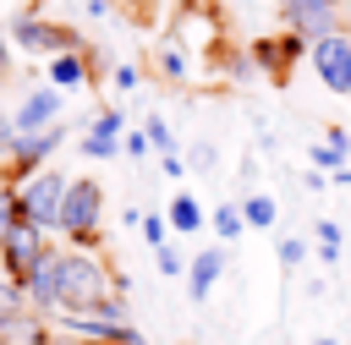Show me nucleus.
Returning <instances> with one entry per match:
<instances>
[{"label":"nucleus","instance_id":"obj_12","mask_svg":"<svg viewBox=\"0 0 351 345\" xmlns=\"http://www.w3.org/2000/svg\"><path fill=\"white\" fill-rule=\"evenodd\" d=\"M49 82H55L60 93H82V88H93V82H99V55H93V44L49 55Z\"/></svg>","mask_w":351,"mask_h":345},{"label":"nucleus","instance_id":"obj_17","mask_svg":"<svg viewBox=\"0 0 351 345\" xmlns=\"http://www.w3.org/2000/svg\"><path fill=\"white\" fill-rule=\"evenodd\" d=\"M346 153H351V137H346L340 126H329V137H324V142H313V170H340V164H346Z\"/></svg>","mask_w":351,"mask_h":345},{"label":"nucleus","instance_id":"obj_32","mask_svg":"<svg viewBox=\"0 0 351 345\" xmlns=\"http://www.w3.org/2000/svg\"><path fill=\"white\" fill-rule=\"evenodd\" d=\"M82 11H88V16H93V22H99V16H110V0H88V5H82Z\"/></svg>","mask_w":351,"mask_h":345},{"label":"nucleus","instance_id":"obj_25","mask_svg":"<svg viewBox=\"0 0 351 345\" xmlns=\"http://www.w3.org/2000/svg\"><path fill=\"white\" fill-rule=\"evenodd\" d=\"M121 153H132V159H148V131H121Z\"/></svg>","mask_w":351,"mask_h":345},{"label":"nucleus","instance_id":"obj_36","mask_svg":"<svg viewBox=\"0 0 351 345\" xmlns=\"http://www.w3.org/2000/svg\"><path fill=\"white\" fill-rule=\"evenodd\" d=\"M110 5H115V0H110Z\"/></svg>","mask_w":351,"mask_h":345},{"label":"nucleus","instance_id":"obj_8","mask_svg":"<svg viewBox=\"0 0 351 345\" xmlns=\"http://www.w3.org/2000/svg\"><path fill=\"white\" fill-rule=\"evenodd\" d=\"M49 246H55V241H49V230H38V225H27V219L16 214V219H11V230L0 235V268L22 285V279L38 268V257H44Z\"/></svg>","mask_w":351,"mask_h":345},{"label":"nucleus","instance_id":"obj_9","mask_svg":"<svg viewBox=\"0 0 351 345\" xmlns=\"http://www.w3.org/2000/svg\"><path fill=\"white\" fill-rule=\"evenodd\" d=\"M307 66L329 93H351V33L340 27L329 38H313L307 44Z\"/></svg>","mask_w":351,"mask_h":345},{"label":"nucleus","instance_id":"obj_20","mask_svg":"<svg viewBox=\"0 0 351 345\" xmlns=\"http://www.w3.org/2000/svg\"><path fill=\"white\" fill-rule=\"evenodd\" d=\"M208 225H214V235H219V241H236V235L247 230V219H241V203H219V208L208 214Z\"/></svg>","mask_w":351,"mask_h":345},{"label":"nucleus","instance_id":"obj_14","mask_svg":"<svg viewBox=\"0 0 351 345\" xmlns=\"http://www.w3.org/2000/svg\"><path fill=\"white\" fill-rule=\"evenodd\" d=\"M33 318H38V312L27 307V290H22V285L0 268V334H5V340H22Z\"/></svg>","mask_w":351,"mask_h":345},{"label":"nucleus","instance_id":"obj_30","mask_svg":"<svg viewBox=\"0 0 351 345\" xmlns=\"http://www.w3.org/2000/svg\"><path fill=\"white\" fill-rule=\"evenodd\" d=\"M11 142H16V126H11V110H0V159L11 153Z\"/></svg>","mask_w":351,"mask_h":345},{"label":"nucleus","instance_id":"obj_13","mask_svg":"<svg viewBox=\"0 0 351 345\" xmlns=\"http://www.w3.org/2000/svg\"><path fill=\"white\" fill-rule=\"evenodd\" d=\"M121 131H126V115L121 110H99L93 120H88V131H82V153L88 159H115L121 153Z\"/></svg>","mask_w":351,"mask_h":345},{"label":"nucleus","instance_id":"obj_3","mask_svg":"<svg viewBox=\"0 0 351 345\" xmlns=\"http://www.w3.org/2000/svg\"><path fill=\"white\" fill-rule=\"evenodd\" d=\"M55 329L71 334V340H82V345H143V334H137V323L126 318V301H121V296H104V301L88 307V312H60Z\"/></svg>","mask_w":351,"mask_h":345},{"label":"nucleus","instance_id":"obj_28","mask_svg":"<svg viewBox=\"0 0 351 345\" xmlns=\"http://www.w3.org/2000/svg\"><path fill=\"white\" fill-rule=\"evenodd\" d=\"M192 170H214V142H192Z\"/></svg>","mask_w":351,"mask_h":345},{"label":"nucleus","instance_id":"obj_18","mask_svg":"<svg viewBox=\"0 0 351 345\" xmlns=\"http://www.w3.org/2000/svg\"><path fill=\"white\" fill-rule=\"evenodd\" d=\"M241 219H247V230H274L280 203H274L269 192H247V197H241Z\"/></svg>","mask_w":351,"mask_h":345},{"label":"nucleus","instance_id":"obj_35","mask_svg":"<svg viewBox=\"0 0 351 345\" xmlns=\"http://www.w3.org/2000/svg\"><path fill=\"white\" fill-rule=\"evenodd\" d=\"M0 345H5V334H0Z\"/></svg>","mask_w":351,"mask_h":345},{"label":"nucleus","instance_id":"obj_1","mask_svg":"<svg viewBox=\"0 0 351 345\" xmlns=\"http://www.w3.org/2000/svg\"><path fill=\"white\" fill-rule=\"evenodd\" d=\"M110 290V263L88 246H55V318L60 312H88Z\"/></svg>","mask_w":351,"mask_h":345},{"label":"nucleus","instance_id":"obj_4","mask_svg":"<svg viewBox=\"0 0 351 345\" xmlns=\"http://www.w3.org/2000/svg\"><path fill=\"white\" fill-rule=\"evenodd\" d=\"M11 192H16V214H22L27 225H38V230L55 235V225H60V197H66V170L38 164V170H33L27 181H16Z\"/></svg>","mask_w":351,"mask_h":345},{"label":"nucleus","instance_id":"obj_34","mask_svg":"<svg viewBox=\"0 0 351 345\" xmlns=\"http://www.w3.org/2000/svg\"><path fill=\"white\" fill-rule=\"evenodd\" d=\"M307 345H335V340H307Z\"/></svg>","mask_w":351,"mask_h":345},{"label":"nucleus","instance_id":"obj_6","mask_svg":"<svg viewBox=\"0 0 351 345\" xmlns=\"http://www.w3.org/2000/svg\"><path fill=\"white\" fill-rule=\"evenodd\" d=\"M60 142H66V126H60V120H49V126H38V131H16L11 153L0 159V186L27 181L38 164H49V159H55V148H60Z\"/></svg>","mask_w":351,"mask_h":345},{"label":"nucleus","instance_id":"obj_16","mask_svg":"<svg viewBox=\"0 0 351 345\" xmlns=\"http://www.w3.org/2000/svg\"><path fill=\"white\" fill-rule=\"evenodd\" d=\"M165 219H170V230H176V235H197V230L208 225V214H203V203H197L192 192H176V197H170V208H165Z\"/></svg>","mask_w":351,"mask_h":345},{"label":"nucleus","instance_id":"obj_31","mask_svg":"<svg viewBox=\"0 0 351 345\" xmlns=\"http://www.w3.org/2000/svg\"><path fill=\"white\" fill-rule=\"evenodd\" d=\"M5 71H11V38H5V27H0V88H5Z\"/></svg>","mask_w":351,"mask_h":345},{"label":"nucleus","instance_id":"obj_2","mask_svg":"<svg viewBox=\"0 0 351 345\" xmlns=\"http://www.w3.org/2000/svg\"><path fill=\"white\" fill-rule=\"evenodd\" d=\"M66 246H88L99 252L104 246V186L93 175H71L66 181V197H60V225Z\"/></svg>","mask_w":351,"mask_h":345},{"label":"nucleus","instance_id":"obj_23","mask_svg":"<svg viewBox=\"0 0 351 345\" xmlns=\"http://www.w3.org/2000/svg\"><path fill=\"white\" fill-rule=\"evenodd\" d=\"M143 131H148V148H154V153H176V137H170V126H165L159 115H148Z\"/></svg>","mask_w":351,"mask_h":345},{"label":"nucleus","instance_id":"obj_15","mask_svg":"<svg viewBox=\"0 0 351 345\" xmlns=\"http://www.w3.org/2000/svg\"><path fill=\"white\" fill-rule=\"evenodd\" d=\"M219 274H225V246H203L197 257H186V296L208 301V290L219 285Z\"/></svg>","mask_w":351,"mask_h":345},{"label":"nucleus","instance_id":"obj_19","mask_svg":"<svg viewBox=\"0 0 351 345\" xmlns=\"http://www.w3.org/2000/svg\"><path fill=\"white\" fill-rule=\"evenodd\" d=\"M154 60H159V71L170 82H186V49H181V38H159L154 44Z\"/></svg>","mask_w":351,"mask_h":345},{"label":"nucleus","instance_id":"obj_29","mask_svg":"<svg viewBox=\"0 0 351 345\" xmlns=\"http://www.w3.org/2000/svg\"><path fill=\"white\" fill-rule=\"evenodd\" d=\"M159 170H165L170 181H181V175H186V159H181V153H159Z\"/></svg>","mask_w":351,"mask_h":345},{"label":"nucleus","instance_id":"obj_7","mask_svg":"<svg viewBox=\"0 0 351 345\" xmlns=\"http://www.w3.org/2000/svg\"><path fill=\"white\" fill-rule=\"evenodd\" d=\"M280 27L296 38H329L346 27V0H280Z\"/></svg>","mask_w":351,"mask_h":345},{"label":"nucleus","instance_id":"obj_21","mask_svg":"<svg viewBox=\"0 0 351 345\" xmlns=\"http://www.w3.org/2000/svg\"><path fill=\"white\" fill-rule=\"evenodd\" d=\"M137 230H143L148 246H165V241H170V219H165L159 208H154V214H137Z\"/></svg>","mask_w":351,"mask_h":345},{"label":"nucleus","instance_id":"obj_26","mask_svg":"<svg viewBox=\"0 0 351 345\" xmlns=\"http://www.w3.org/2000/svg\"><path fill=\"white\" fill-rule=\"evenodd\" d=\"M302 257H307V246H302L296 235H280V263H285V268H296Z\"/></svg>","mask_w":351,"mask_h":345},{"label":"nucleus","instance_id":"obj_22","mask_svg":"<svg viewBox=\"0 0 351 345\" xmlns=\"http://www.w3.org/2000/svg\"><path fill=\"white\" fill-rule=\"evenodd\" d=\"M313 235H318V257H324V263H335V257H340V225H335V219H318V225H313Z\"/></svg>","mask_w":351,"mask_h":345},{"label":"nucleus","instance_id":"obj_27","mask_svg":"<svg viewBox=\"0 0 351 345\" xmlns=\"http://www.w3.org/2000/svg\"><path fill=\"white\" fill-rule=\"evenodd\" d=\"M110 77H115V88H121V93H132V88H137V66H132V60H121Z\"/></svg>","mask_w":351,"mask_h":345},{"label":"nucleus","instance_id":"obj_33","mask_svg":"<svg viewBox=\"0 0 351 345\" xmlns=\"http://www.w3.org/2000/svg\"><path fill=\"white\" fill-rule=\"evenodd\" d=\"M5 345H55V340H5Z\"/></svg>","mask_w":351,"mask_h":345},{"label":"nucleus","instance_id":"obj_5","mask_svg":"<svg viewBox=\"0 0 351 345\" xmlns=\"http://www.w3.org/2000/svg\"><path fill=\"white\" fill-rule=\"evenodd\" d=\"M5 38H11V44H22L27 55H60V49H82V44H88L77 27L38 16V5H27V11H11V22H5Z\"/></svg>","mask_w":351,"mask_h":345},{"label":"nucleus","instance_id":"obj_24","mask_svg":"<svg viewBox=\"0 0 351 345\" xmlns=\"http://www.w3.org/2000/svg\"><path fill=\"white\" fill-rule=\"evenodd\" d=\"M154 263H159V274H170V279H176V274H186V257H181L170 241H165V246H154Z\"/></svg>","mask_w":351,"mask_h":345},{"label":"nucleus","instance_id":"obj_10","mask_svg":"<svg viewBox=\"0 0 351 345\" xmlns=\"http://www.w3.org/2000/svg\"><path fill=\"white\" fill-rule=\"evenodd\" d=\"M296 60H307V38L296 33H274V38H252V66H263L274 82H291Z\"/></svg>","mask_w":351,"mask_h":345},{"label":"nucleus","instance_id":"obj_11","mask_svg":"<svg viewBox=\"0 0 351 345\" xmlns=\"http://www.w3.org/2000/svg\"><path fill=\"white\" fill-rule=\"evenodd\" d=\"M60 110H66V93H60L55 82H33V88L16 99V110H11V126H16V131H38V126L60 120Z\"/></svg>","mask_w":351,"mask_h":345}]
</instances>
